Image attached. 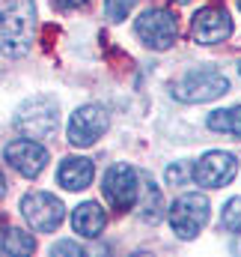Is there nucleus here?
Wrapping results in <instances>:
<instances>
[{
    "instance_id": "f257e3e1",
    "label": "nucleus",
    "mask_w": 241,
    "mask_h": 257,
    "mask_svg": "<svg viewBox=\"0 0 241 257\" xmlns=\"http://www.w3.org/2000/svg\"><path fill=\"white\" fill-rule=\"evenodd\" d=\"M36 6L33 0H0V51L21 57L33 45Z\"/></svg>"
},
{
    "instance_id": "39448f33",
    "label": "nucleus",
    "mask_w": 241,
    "mask_h": 257,
    "mask_svg": "<svg viewBox=\"0 0 241 257\" xmlns=\"http://www.w3.org/2000/svg\"><path fill=\"white\" fill-rule=\"evenodd\" d=\"M134 30H137V36L143 39V45L152 48V51H167V48L176 42V33H179L176 15L167 12V9H146V12L137 18Z\"/></svg>"
},
{
    "instance_id": "a211bd4d",
    "label": "nucleus",
    "mask_w": 241,
    "mask_h": 257,
    "mask_svg": "<svg viewBox=\"0 0 241 257\" xmlns=\"http://www.w3.org/2000/svg\"><path fill=\"white\" fill-rule=\"evenodd\" d=\"M134 3H137V0H104V15H108L110 21H122V18L134 9Z\"/></svg>"
},
{
    "instance_id": "4be33fe9",
    "label": "nucleus",
    "mask_w": 241,
    "mask_h": 257,
    "mask_svg": "<svg viewBox=\"0 0 241 257\" xmlns=\"http://www.w3.org/2000/svg\"><path fill=\"white\" fill-rule=\"evenodd\" d=\"M6 194V180H3V174H0V197Z\"/></svg>"
},
{
    "instance_id": "393cba45",
    "label": "nucleus",
    "mask_w": 241,
    "mask_h": 257,
    "mask_svg": "<svg viewBox=\"0 0 241 257\" xmlns=\"http://www.w3.org/2000/svg\"><path fill=\"white\" fill-rule=\"evenodd\" d=\"M238 6H241V0H238Z\"/></svg>"
},
{
    "instance_id": "412c9836",
    "label": "nucleus",
    "mask_w": 241,
    "mask_h": 257,
    "mask_svg": "<svg viewBox=\"0 0 241 257\" xmlns=\"http://www.w3.org/2000/svg\"><path fill=\"white\" fill-rule=\"evenodd\" d=\"M54 6H60V9H78V6H84L86 0H51Z\"/></svg>"
},
{
    "instance_id": "2eb2a0df",
    "label": "nucleus",
    "mask_w": 241,
    "mask_h": 257,
    "mask_svg": "<svg viewBox=\"0 0 241 257\" xmlns=\"http://www.w3.org/2000/svg\"><path fill=\"white\" fill-rule=\"evenodd\" d=\"M206 123H208L212 132L241 138V105H236V108H224V111H212Z\"/></svg>"
},
{
    "instance_id": "20e7f679",
    "label": "nucleus",
    "mask_w": 241,
    "mask_h": 257,
    "mask_svg": "<svg viewBox=\"0 0 241 257\" xmlns=\"http://www.w3.org/2000/svg\"><path fill=\"white\" fill-rule=\"evenodd\" d=\"M208 221V197L200 192H188L170 206V227L179 239H194Z\"/></svg>"
},
{
    "instance_id": "f3484780",
    "label": "nucleus",
    "mask_w": 241,
    "mask_h": 257,
    "mask_svg": "<svg viewBox=\"0 0 241 257\" xmlns=\"http://www.w3.org/2000/svg\"><path fill=\"white\" fill-rule=\"evenodd\" d=\"M220 227L226 233H241V197H232L220 212Z\"/></svg>"
},
{
    "instance_id": "b1692460",
    "label": "nucleus",
    "mask_w": 241,
    "mask_h": 257,
    "mask_svg": "<svg viewBox=\"0 0 241 257\" xmlns=\"http://www.w3.org/2000/svg\"><path fill=\"white\" fill-rule=\"evenodd\" d=\"M238 72H241V63H238Z\"/></svg>"
},
{
    "instance_id": "423d86ee",
    "label": "nucleus",
    "mask_w": 241,
    "mask_h": 257,
    "mask_svg": "<svg viewBox=\"0 0 241 257\" xmlns=\"http://www.w3.org/2000/svg\"><path fill=\"white\" fill-rule=\"evenodd\" d=\"M21 212L27 218V224L36 230V233H51L62 224V215H66V206H62L60 197L48 192H33L21 200Z\"/></svg>"
},
{
    "instance_id": "dca6fc26",
    "label": "nucleus",
    "mask_w": 241,
    "mask_h": 257,
    "mask_svg": "<svg viewBox=\"0 0 241 257\" xmlns=\"http://www.w3.org/2000/svg\"><path fill=\"white\" fill-rule=\"evenodd\" d=\"M143 221H149V224H155L158 218H161V189L152 183V180H146V189H143Z\"/></svg>"
},
{
    "instance_id": "7ed1b4c3",
    "label": "nucleus",
    "mask_w": 241,
    "mask_h": 257,
    "mask_svg": "<svg viewBox=\"0 0 241 257\" xmlns=\"http://www.w3.org/2000/svg\"><path fill=\"white\" fill-rule=\"evenodd\" d=\"M57 102L51 96H33L15 111V126L27 138H48L57 128Z\"/></svg>"
},
{
    "instance_id": "4468645a",
    "label": "nucleus",
    "mask_w": 241,
    "mask_h": 257,
    "mask_svg": "<svg viewBox=\"0 0 241 257\" xmlns=\"http://www.w3.org/2000/svg\"><path fill=\"white\" fill-rule=\"evenodd\" d=\"M36 248V242H33V236L30 233H24V230H18V227H3L0 230V254H30Z\"/></svg>"
},
{
    "instance_id": "ddd939ff",
    "label": "nucleus",
    "mask_w": 241,
    "mask_h": 257,
    "mask_svg": "<svg viewBox=\"0 0 241 257\" xmlns=\"http://www.w3.org/2000/svg\"><path fill=\"white\" fill-rule=\"evenodd\" d=\"M72 227H74V233H80V236H86V239L102 236V230H104V212H102V206L92 203V200L80 203V206L72 212Z\"/></svg>"
},
{
    "instance_id": "6ab92c4d",
    "label": "nucleus",
    "mask_w": 241,
    "mask_h": 257,
    "mask_svg": "<svg viewBox=\"0 0 241 257\" xmlns=\"http://www.w3.org/2000/svg\"><path fill=\"white\" fill-rule=\"evenodd\" d=\"M51 254H74V257H80L84 254V248H80L78 242H57V245L51 248Z\"/></svg>"
},
{
    "instance_id": "f03ea898",
    "label": "nucleus",
    "mask_w": 241,
    "mask_h": 257,
    "mask_svg": "<svg viewBox=\"0 0 241 257\" xmlns=\"http://www.w3.org/2000/svg\"><path fill=\"white\" fill-rule=\"evenodd\" d=\"M226 90H230V81L218 69H212V66H196V69L184 72L179 81L173 84V96L179 102H188V105H194V102H212V99L224 96Z\"/></svg>"
},
{
    "instance_id": "9b49d317",
    "label": "nucleus",
    "mask_w": 241,
    "mask_h": 257,
    "mask_svg": "<svg viewBox=\"0 0 241 257\" xmlns=\"http://www.w3.org/2000/svg\"><path fill=\"white\" fill-rule=\"evenodd\" d=\"M190 33H194V42L200 45H218V42H226L230 33H232V18L218 9V6H206L194 15L190 21Z\"/></svg>"
},
{
    "instance_id": "f8f14e48",
    "label": "nucleus",
    "mask_w": 241,
    "mask_h": 257,
    "mask_svg": "<svg viewBox=\"0 0 241 257\" xmlns=\"http://www.w3.org/2000/svg\"><path fill=\"white\" fill-rule=\"evenodd\" d=\"M92 177H96L92 162H90V159H80V156H68V159H62L60 171H57L60 186L62 189H68V192H80V189H86V186L92 183Z\"/></svg>"
},
{
    "instance_id": "9d476101",
    "label": "nucleus",
    "mask_w": 241,
    "mask_h": 257,
    "mask_svg": "<svg viewBox=\"0 0 241 257\" xmlns=\"http://www.w3.org/2000/svg\"><path fill=\"white\" fill-rule=\"evenodd\" d=\"M3 156H6V162H9L21 177H27V180L39 177V174L45 171V165H48V150H45L42 144H36L33 138H18V141L6 144Z\"/></svg>"
},
{
    "instance_id": "aec40b11",
    "label": "nucleus",
    "mask_w": 241,
    "mask_h": 257,
    "mask_svg": "<svg viewBox=\"0 0 241 257\" xmlns=\"http://www.w3.org/2000/svg\"><path fill=\"white\" fill-rule=\"evenodd\" d=\"M167 180H170V183H182V180H184V168H182V165L167 168Z\"/></svg>"
},
{
    "instance_id": "5701e85b",
    "label": "nucleus",
    "mask_w": 241,
    "mask_h": 257,
    "mask_svg": "<svg viewBox=\"0 0 241 257\" xmlns=\"http://www.w3.org/2000/svg\"><path fill=\"white\" fill-rule=\"evenodd\" d=\"M176 3H190V0H176Z\"/></svg>"
},
{
    "instance_id": "6e6552de",
    "label": "nucleus",
    "mask_w": 241,
    "mask_h": 257,
    "mask_svg": "<svg viewBox=\"0 0 241 257\" xmlns=\"http://www.w3.org/2000/svg\"><path fill=\"white\" fill-rule=\"evenodd\" d=\"M236 171H238V159H236L232 153L212 150V153H206V156L194 165L190 177L196 180V186H206V189H220V186L232 183Z\"/></svg>"
},
{
    "instance_id": "0eeeda50",
    "label": "nucleus",
    "mask_w": 241,
    "mask_h": 257,
    "mask_svg": "<svg viewBox=\"0 0 241 257\" xmlns=\"http://www.w3.org/2000/svg\"><path fill=\"white\" fill-rule=\"evenodd\" d=\"M104 197H108V203L114 206V209H131L134 203H137V194H140V177H137V171L131 168V165H114L108 174H104Z\"/></svg>"
},
{
    "instance_id": "1a4fd4ad",
    "label": "nucleus",
    "mask_w": 241,
    "mask_h": 257,
    "mask_svg": "<svg viewBox=\"0 0 241 257\" xmlns=\"http://www.w3.org/2000/svg\"><path fill=\"white\" fill-rule=\"evenodd\" d=\"M104 132H108V111L102 105H84L68 120V144L92 147Z\"/></svg>"
}]
</instances>
